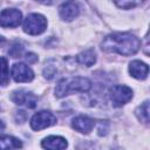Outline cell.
I'll list each match as a JSON object with an SVG mask.
<instances>
[{"label": "cell", "mask_w": 150, "mask_h": 150, "mask_svg": "<svg viewBox=\"0 0 150 150\" xmlns=\"http://www.w3.org/2000/svg\"><path fill=\"white\" fill-rule=\"evenodd\" d=\"M109 97L114 107H122L132 97V90L122 84H116L109 89Z\"/></svg>", "instance_id": "obj_4"}, {"label": "cell", "mask_w": 150, "mask_h": 150, "mask_svg": "<svg viewBox=\"0 0 150 150\" xmlns=\"http://www.w3.org/2000/svg\"><path fill=\"white\" fill-rule=\"evenodd\" d=\"M94 125H95V122L93 118L88 116H82V115L75 117L71 122V127L82 134H89L93 130Z\"/></svg>", "instance_id": "obj_10"}, {"label": "cell", "mask_w": 150, "mask_h": 150, "mask_svg": "<svg viewBox=\"0 0 150 150\" xmlns=\"http://www.w3.org/2000/svg\"><path fill=\"white\" fill-rule=\"evenodd\" d=\"M4 129H5V124H4V122H2V121H0V132H2V131H4Z\"/></svg>", "instance_id": "obj_19"}, {"label": "cell", "mask_w": 150, "mask_h": 150, "mask_svg": "<svg viewBox=\"0 0 150 150\" xmlns=\"http://www.w3.org/2000/svg\"><path fill=\"white\" fill-rule=\"evenodd\" d=\"M41 145L45 149H52V150L64 149L67 146V141L60 136H48L41 142Z\"/></svg>", "instance_id": "obj_12"}, {"label": "cell", "mask_w": 150, "mask_h": 150, "mask_svg": "<svg viewBox=\"0 0 150 150\" xmlns=\"http://www.w3.org/2000/svg\"><path fill=\"white\" fill-rule=\"evenodd\" d=\"M79 13H80V7L77 2L74 0H66L59 7V14L61 19L66 21H71L79 15Z\"/></svg>", "instance_id": "obj_9"}, {"label": "cell", "mask_w": 150, "mask_h": 150, "mask_svg": "<svg viewBox=\"0 0 150 150\" xmlns=\"http://www.w3.org/2000/svg\"><path fill=\"white\" fill-rule=\"evenodd\" d=\"M40 1H42V0H40Z\"/></svg>", "instance_id": "obj_21"}, {"label": "cell", "mask_w": 150, "mask_h": 150, "mask_svg": "<svg viewBox=\"0 0 150 150\" xmlns=\"http://www.w3.org/2000/svg\"><path fill=\"white\" fill-rule=\"evenodd\" d=\"M9 81V71H8V63L5 57H0V86L8 84Z\"/></svg>", "instance_id": "obj_15"}, {"label": "cell", "mask_w": 150, "mask_h": 150, "mask_svg": "<svg viewBox=\"0 0 150 150\" xmlns=\"http://www.w3.org/2000/svg\"><path fill=\"white\" fill-rule=\"evenodd\" d=\"M47 28V20L43 15L32 13L23 21V30L29 35H39Z\"/></svg>", "instance_id": "obj_3"}, {"label": "cell", "mask_w": 150, "mask_h": 150, "mask_svg": "<svg viewBox=\"0 0 150 150\" xmlns=\"http://www.w3.org/2000/svg\"><path fill=\"white\" fill-rule=\"evenodd\" d=\"M141 41L130 33H111L104 38L101 48L105 52L117 53L123 56H129L138 52Z\"/></svg>", "instance_id": "obj_1"}, {"label": "cell", "mask_w": 150, "mask_h": 150, "mask_svg": "<svg viewBox=\"0 0 150 150\" xmlns=\"http://www.w3.org/2000/svg\"><path fill=\"white\" fill-rule=\"evenodd\" d=\"M77 61L81 64H84L87 67L93 66L96 62V54H95L94 49H87V50L80 53L77 55Z\"/></svg>", "instance_id": "obj_13"}, {"label": "cell", "mask_w": 150, "mask_h": 150, "mask_svg": "<svg viewBox=\"0 0 150 150\" xmlns=\"http://www.w3.org/2000/svg\"><path fill=\"white\" fill-rule=\"evenodd\" d=\"M129 73L132 77H135L137 80H144L148 76L149 67L144 62L135 60V61H131L129 64Z\"/></svg>", "instance_id": "obj_11"}, {"label": "cell", "mask_w": 150, "mask_h": 150, "mask_svg": "<svg viewBox=\"0 0 150 150\" xmlns=\"http://www.w3.org/2000/svg\"><path fill=\"white\" fill-rule=\"evenodd\" d=\"M56 123V117L54 116V114H52L50 111L47 110H42L36 112L32 120H30V127L33 130H42L45 128H48L53 124Z\"/></svg>", "instance_id": "obj_5"}, {"label": "cell", "mask_w": 150, "mask_h": 150, "mask_svg": "<svg viewBox=\"0 0 150 150\" xmlns=\"http://www.w3.org/2000/svg\"><path fill=\"white\" fill-rule=\"evenodd\" d=\"M4 41H5V40H4V38H2V36H0V45H1Z\"/></svg>", "instance_id": "obj_20"}, {"label": "cell", "mask_w": 150, "mask_h": 150, "mask_svg": "<svg viewBox=\"0 0 150 150\" xmlns=\"http://www.w3.org/2000/svg\"><path fill=\"white\" fill-rule=\"evenodd\" d=\"M29 62H35L36 60H38V56H35V54H33V53H29V54H27V57H26Z\"/></svg>", "instance_id": "obj_18"}, {"label": "cell", "mask_w": 150, "mask_h": 150, "mask_svg": "<svg viewBox=\"0 0 150 150\" xmlns=\"http://www.w3.org/2000/svg\"><path fill=\"white\" fill-rule=\"evenodd\" d=\"M12 77L16 82H29L34 79V73L33 70L26 64V63H15L12 67L11 70Z\"/></svg>", "instance_id": "obj_7"}, {"label": "cell", "mask_w": 150, "mask_h": 150, "mask_svg": "<svg viewBox=\"0 0 150 150\" xmlns=\"http://www.w3.org/2000/svg\"><path fill=\"white\" fill-rule=\"evenodd\" d=\"M12 101L18 105H25L27 108H35L38 104V97L26 90H18L12 94Z\"/></svg>", "instance_id": "obj_8"}, {"label": "cell", "mask_w": 150, "mask_h": 150, "mask_svg": "<svg viewBox=\"0 0 150 150\" xmlns=\"http://www.w3.org/2000/svg\"><path fill=\"white\" fill-rule=\"evenodd\" d=\"M91 88V82L86 77H67L61 80L56 88L55 95L61 98L71 93H86Z\"/></svg>", "instance_id": "obj_2"}, {"label": "cell", "mask_w": 150, "mask_h": 150, "mask_svg": "<svg viewBox=\"0 0 150 150\" xmlns=\"http://www.w3.org/2000/svg\"><path fill=\"white\" fill-rule=\"evenodd\" d=\"M114 1L117 5V7H120V8L130 9V8H134V7L139 6L145 0H114Z\"/></svg>", "instance_id": "obj_17"}, {"label": "cell", "mask_w": 150, "mask_h": 150, "mask_svg": "<svg viewBox=\"0 0 150 150\" xmlns=\"http://www.w3.org/2000/svg\"><path fill=\"white\" fill-rule=\"evenodd\" d=\"M22 143L12 136H1L0 137V149H18L21 148Z\"/></svg>", "instance_id": "obj_14"}, {"label": "cell", "mask_w": 150, "mask_h": 150, "mask_svg": "<svg viewBox=\"0 0 150 150\" xmlns=\"http://www.w3.org/2000/svg\"><path fill=\"white\" fill-rule=\"evenodd\" d=\"M136 116L141 122L149 123V101H145L136 109Z\"/></svg>", "instance_id": "obj_16"}, {"label": "cell", "mask_w": 150, "mask_h": 150, "mask_svg": "<svg viewBox=\"0 0 150 150\" xmlns=\"http://www.w3.org/2000/svg\"><path fill=\"white\" fill-rule=\"evenodd\" d=\"M22 14L19 9L8 8L0 13V26L2 27H18L21 23Z\"/></svg>", "instance_id": "obj_6"}]
</instances>
